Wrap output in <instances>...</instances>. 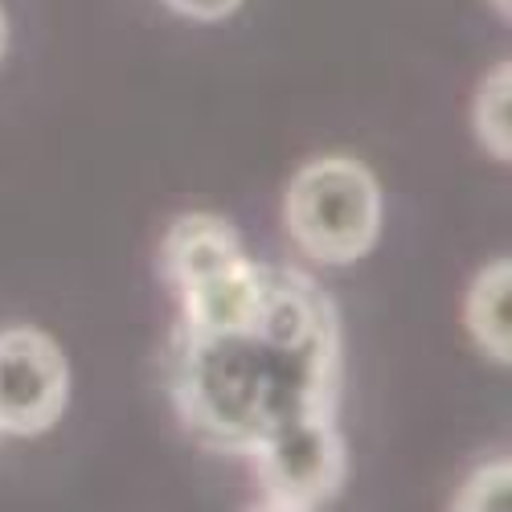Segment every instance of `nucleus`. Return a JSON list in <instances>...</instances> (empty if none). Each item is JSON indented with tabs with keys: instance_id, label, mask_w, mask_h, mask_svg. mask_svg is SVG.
Segmentation results:
<instances>
[{
	"instance_id": "nucleus-4",
	"label": "nucleus",
	"mask_w": 512,
	"mask_h": 512,
	"mask_svg": "<svg viewBox=\"0 0 512 512\" xmlns=\"http://www.w3.org/2000/svg\"><path fill=\"white\" fill-rule=\"evenodd\" d=\"M263 484V508H320L328 504L349 472L345 439L332 414L295 418L267 439H259L246 455Z\"/></svg>"
},
{
	"instance_id": "nucleus-2",
	"label": "nucleus",
	"mask_w": 512,
	"mask_h": 512,
	"mask_svg": "<svg viewBox=\"0 0 512 512\" xmlns=\"http://www.w3.org/2000/svg\"><path fill=\"white\" fill-rule=\"evenodd\" d=\"M287 238L320 267H345L373 250L381 234L377 177L353 156H320L295 173L287 201Z\"/></svg>"
},
{
	"instance_id": "nucleus-6",
	"label": "nucleus",
	"mask_w": 512,
	"mask_h": 512,
	"mask_svg": "<svg viewBox=\"0 0 512 512\" xmlns=\"http://www.w3.org/2000/svg\"><path fill=\"white\" fill-rule=\"evenodd\" d=\"M508 300H512V263L508 259H496L488 263L472 291H467L463 300V320H467V332H472L476 345L508 365L512 361V320H508Z\"/></svg>"
},
{
	"instance_id": "nucleus-9",
	"label": "nucleus",
	"mask_w": 512,
	"mask_h": 512,
	"mask_svg": "<svg viewBox=\"0 0 512 512\" xmlns=\"http://www.w3.org/2000/svg\"><path fill=\"white\" fill-rule=\"evenodd\" d=\"M164 5L189 21H222L242 5V0H164Z\"/></svg>"
},
{
	"instance_id": "nucleus-7",
	"label": "nucleus",
	"mask_w": 512,
	"mask_h": 512,
	"mask_svg": "<svg viewBox=\"0 0 512 512\" xmlns=\"http://www.w3.org/2000/svg\"><path fill=\"white\" fill-rule=\"evenodd\" d=\"M512 66L500 62L476 95V140L484 144L488 156L496 160H512Z\"/></svg>"
},
{
	"instance_id": "nucleus-3",
	"label": "nucleus",
	"mask_w": 512,
	"mask_h": 512,
	"mask_svg": "<svg viewBox=\"0 0 512 512\" xmlns=\"http://www.w3.org/2000/svg\"><path fill=\"white\" fill-rule=\"evenodd\" d=\"M160 267L181 300L185 328H209L238 316L263 279V263L250 259L234 226L218 213H185L168 226Z\"/></svg>"
},
{
	"instance_id": "nucleus-5",
	"label": "nucleus",
	"mask_w": 512,
	"mask_h": 512,
	"mask_svg": "<svg viewBox=\"0 0 512 512\" xmlns=\"http://www.w3.org/2000/svg\"><path fill=\"white\" fill-rule=\"evenodd\" d=\"M70 369L58 340L41 328L0 332V435H41L62 418Z\"/></svg>"
},
{
	"instance_id": "nucleus-11",
	"label": "nucleus",
	"mask_w": 512,
	"mask_h": 512,
	"mask_svg": "<svg viewBox=\"0 0 512 512\" xmlns=\"http://www.w3.org/2000/svg\"><path fill=\"white\" fill-rule=\"evenodd\" d=\"M492 5H496V13H500V17H504V21H508V17H512V0H492Z\"/></svg>"
},
{
	"instance_id": "nucleus-10",
	"label": "nucleus",
	"mask_w": 512,
	"mask_h": 512,
	"mask_svg": "<svg viewBox=\"0 0 512 512\" xmlns=\"http://www.w3.org/2000/svg\"><path fill=\"white\" fill-rule=\"evenodd\" d=\"M5 46H9V21H5V9H0V58H5Z\"/></svg>"
},
{
	"instance_id": "nucleus-1",
	"label": "nucleus",
	"mask_w": 512,
	"mask_h": 512,
	"mask_svg": "<svg viewBox=\"0 0 512 512\" xmlns=\"http://www.w3.org/2000/svg\"><path fill=\"white\" fill-rule=\"evenodd\" d=\"M164 381L189 439L250 455L279 426L332 414L340 394V320L328 295L291 267H263L254 300L209 328H177Z\"/></svg>"
},
{
	"instance_id": "nucleus-8",
	"label": "nucleus",
	"mask_w": 512,
	"mask_h": 512,
	"mask_svg": "<svg viewBox=\"0 0 512 512\" xmlns=\"http://www.w3.org/2000/svg\"><path fill=\"white\" fill-rule=\"evenodd\" d=\"M508 459H496V463H484L480 472L463 484V492L455 496V508L463 512H480V508H508Z\"/></svg>"
}]
</instances>
